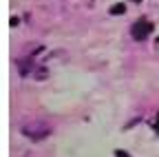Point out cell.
Listing matches in <instances>:
<instances>
[{
    "label": "cell",
    "instance_id": "cell-2",
    "mask_svg": "<svg viewBox=\"0 0 159 157\" xmlns=\"http://www.w3.org/2000/svg\"><path fill=\"white\" fill-rule=\"evenodd\" d=\"M115 157H130V155L124 153V150H115Z\"/></svg>",
    "mask_w": 159,
    "mask_h": 157
},
{
    "label": "cell",
    "instance_id": "cell-1",
    "mask_svg": "<svg viewBox=\"0 0 159 157\" xmlns=\"http://www.w3.org/2000/svg\"><path fill=\"white\" fill-rule=\"evenodd\" d=\"M130 33H133L135 40H146V38L152 33V25L142 18V20H137V22L133 25V31H130Z\"/></svg>",
    "mask_w": 159,
    "mask_h": 157
},
{
    "label": "cell",
    "instance_id": "cell-4",
    "mask_svg": "<svg viewBox=\"0 0 159 157\" xmlns=\"http://www.w3.org/2000/svg\"><path fill=\"white\" fill-rule=\"evenodd\" d=\"M157 131H159V124H157Z\"/></svg>",
    "mask_w": 159,
    "mask_h": 157
},
{
    "label": "cell",
    "instance_id": "cell-3",
    "mask_svg": "<svg viewBox=\"0 0 159 157\" xmlns=\"http://www.w3.org/2000/svg\"><path fill=\"white\" fill-rule=\"evenodd\" d=\"M113 11H115V13H122V11H124V5H117V7H115Z\"/></svg>",
    "mask_w": 159,
    "mask_h": 157
}]
</instances>
